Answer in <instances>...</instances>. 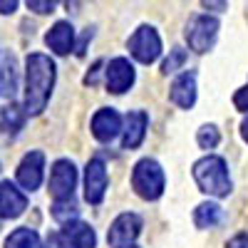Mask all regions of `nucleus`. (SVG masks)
Segmentation results:
<instances>
[{
  "label": "nucleus",
  "instance_id": "nucleus-1",
  "mask_svg": "<svg viewBox=\"0 0 248 248\" xmlns=\"http://www.w3.org/2000/svg\"><path fill=\"white\" fill-rule=\"evenodd\" d=\"M55 62L43 55L32 52L25 60V114H43L47 107L52 87H55Z\"/></svg>",
  "mask_w": 248,
  "mask_h": 248
},
{
  "label": "nucleus",
  "instance_id": "nucleus-2",
  "mask_svg": "<svg viewBox=\"0 0 248 248\" xmlns=\"http://www.w3.org/2000/svg\"><path fill=\"white\" fill-rule=\"evenodd\" d=\"M194 179L199 184V189L203 194H209V196H229L231 189H233V184H231V174H229V164H226V159L221 156H203L194 164Z\"/></svg>",
  "mask_w": 248,
  "mask_h": 248
},
{
  "label": "nucleus",
  "instance_id": "nucleus-3",
  "mask_svg": "<svg viewBox=\"0 0 248 248\" xmlns=\"http://www.w3.org/2000/svg\"><path fill=\"white\" fill-rule=\"evenodd\" d=\"M164 169L156 159H139L132 171V186L144 201H156L164 194Z\"/></svg>",
  "mask_w": 248,
  "mask_h": 248
},
{
  "label": "nucleus",
  "instance_id": "nucleus-4",
  "mask_svg": "<svg viewBox=\"0 0 248 248\" xmlns=\"http://www.w3.org/2000/svg\"><path fill=\"white\" fill-rule=\"evenodd\" d=\"M218 20L211 17V15H196L189 20V25H186V43H189V47L199 55L209 52L216 43L218 37Z\"/></svg>",
  "mask_w": 248,
  "mask_h": 248
},
{
  "label": "nucleus",
  "instance_id": "nucleus-5",
  "mask_svg": "<svg viewBox=\"0 0 248 248\" xmlns=\"http://www.w3.org/2000/svg\"><path fill=\"white\" fill-rule=\"evenodd\" d=\"M132 57L137 62H141V65H152V62L161 55V37L159 32L152 28V25H139L134 30V35L129 37L127 43Z\"/></svg>",
  "mask_w": 248,
  "mask_h": 248
},
{
  "label": "nucleus",
  "instance_id": "nucleus-6",
  "mask_svg": "<svg viewBox=\"0 0 248 248\" xmlns=\"http://www.w3.org/2000/svg\"><path fill=\"white\" fill-rule=\"evenodd\" d=\"M77 186V169L70 159H57L50 171V194L55 201H72Z\"/></svg>",
  "mask_w": 248,
  "mask_h": 248
},
{
  "label": "nucleus",
  "instance_id": "nucleus-7",
  "mask_svg": "<svg viewBox=\"0 0 248 248\" xmlns=\"http://www.w3.org/2000/svg\"><path fill=\"white\" fill-rule=\"evenodd\" d=\"M139 233H141V216L127 211L112 221L109 231H107V241L112 248H124V246H132Z\"/></svg>",
  "mask_w": 248,
  "mask_h": 248
},
{
  "label": "nucleus",
  "instance_id": "nucleus-8",
  "mask_svg": "<svg viewBox=\"0 0 248 248\" xmlns=\"http://www.w3.org/2000/svg\"><path fill=\"white\" fill-rule=\"evenodd\" d=\"M107 184H109V176H107V167L102 159H90L87 167H85V201L97 206L102 203L107 194Z\"/></svg>",
  "mask_w": 248,
  "mask_h": 248
},
{
  "label": "nucleus",
  "instance_id": "nucleus-9",
  "mask_svg": "<svg viewBox=\"0 0 248 248\" xmlns=\"http://www.w3.org/2000/svg\"><path fill=\"white\" fill-rule=\"evenodd\" d=\"M57 238V246L60 248H94L97 243V236H94V229L85 221H70L62 226V231L55 233Z\"/></svg>",
  "mask_w": 248,
  "mask_h": 248
},
{
  "label": "nucleus",
  "instance_id": "nucleus-10",
  "mask_svg": "<svg viewBox=\"0 0 248 248\" xmlns=\"http://www.w3.org/2000/svg\"><path fill=\"white\" fill-rule=\"evenodd\" d=\"M105 79H107V90L112 94H124L137 79L134 65L127 57H114L105 70Z\"/></svg>",
  "mask_w": 248,
  "mask_h": 248
},
{
  "label": "nucleus",
  "instance_id": "nucleus-11",
  "mask_svg": "<svg viewBox=\"0 0 248 248\" xmlns=\"http://www.w3.org/2000/svg\"><path fill=\"white\" fill-rule=\"evenodd\" d=\"M43 169H45V154L43 152H30L17 164V184L28 191L40 189L43 184Z\"/></svg>",
  "mask_w": 248,
  "mask_h": 248
},
{
  "label": "nucleus",
  "instance_id": "nucleus-12",
  "mask_svg": "<svg viewBox=\"0 0 248 248\" xmlns=\"http://www.w3.org/2000/svg\"><path fill=\"white\" fill-rule=\"evenodd\" d=\"M169 99L174 102L176 107H181V109H191V107L196 105V72H194V70L181 72V75L171 82Z\"/></svg>",
  "mask_w": 248,
  "mask_h": 248
},
{
  "label": "nucleus",
  "instance_id": "nucleus-13",
  "mask_svg": "<svg viewBox=\"0 0 248 248\" xmlns=\"http://www.w3.org/2000/svg\"><path fill=\"white\" fill-rule=\"evenodd\" d=\"M28 209V196L13 181L0 184V218H17Z\"/></svg>",
  "mask_w": 248,
  "mask_h": 248
},
{
  "label": "nucleus",
  "instance_id": "nucleus-14",
  "mask_svg": "<svg viewBox=\"0 0 248 248\" xmlns=\"http://www.w3.org/2000/svg\"><path fill=\"white\" fill-rule=\"evenodd\" d=\"M119 132H122V117H119L117 109L105 107V109H99V112L92 117V134H94V139H99V141H112Z\"/></svg>",
  "mask_w": 248,
  "mask_h": 248
},
{
  "label": "nucleus",
  "instance_id": "nucleus-15",
  "mask_svg": "<svg viewBox=\"0 0 248 248\" xmlns=\"http://www.w3.org/2000/svg\"><path fill=\"white\" fill-rule=\"evenodd\" d=\"M147 127H149V117L147 112H129L127 114V122H124V137H122V147L124 149H137L139 144L144 141V134H147Z\"/></svg>",
  "mask_w": 248,
  "mask_h": 248
},
{
  "label": "nucleus",
  "instance_id": "nucleus-16",
  "mask_svg": "<svg viewBox=\"0 0 248 248\" xmlns=\"http://www.w3.org/2000/svg\"><path fill=\"white\" fill-rule=\"evenodd\" d=\"M45 43L55 55H70V50L75 47V28L67 20H60L50 28V32L45 35Z\"/></svg>",
  "mask_w": 248,
  "mask_h": 248
},
{
  "label": "nucleus",
  "instance_id": "nucleus-17",
  "mask_svg": "<svg viewBox=\"0 0 248 248\" xmlns=\"http://www.w3.org/2000/svg\"><path fill=\"white\" fill-rule=\"evenodd\" d=\"M17 92V60L13 52L0 55V94L13 97Z\"/></svg>",
  "mask_w": 248,
  "mask_h": 248
},
{
  "label": "nucleus",
  "instance_id": "nucleus-18",
  "mask_svg": "<svg viewBox=\"0 0 248 248\" xmlns=\"http://www.w3.org/2000/svg\"><path fill=\"white\" fill-rule=\"evenodd\" d=\"M25 124V109L17 105H8L0 109V132H5L10 137H15Z\"/></svg>",
  "mask_w": 248,
  "mask_h": 248
},
{
  "label": "nucleus",
  "instance_id": "nucleus-19",
  "mask_svg": "<svg viewBox=\"0 0 248 248\" xmlns=\"http://www.w3.org/2000/svg\"><path fill=\"white\" fill-rule=\"evenodd\" d=\"M194 223L199 229H214L221 223V206L214 201H203L194 209Z\"/></svg>",
  "mask_w": 248,
  "mask_h": 248
},
{
  "label": "nucleus",
  "instance_id": "nucleus-20",
  "mask_svg": "<svg viewBox=\"0 0 248 248\" xmlns=\"http://www.w3.org/2000/svg\"><path fill=\"white\" fill-rule=\"evenodd\" d=\"M5 248H43V241L32 229H17L8 236Z\"/></svg>",
  "mask_w": 248,
  "mask_h": 248
},
{
  "label": "nucleus",
  "instance_id": "nucleus-21",
  "mask_svg": "<svg viewBox=\"0 0 248 248\" xmlns=\"http://www.w3.org/2000/svg\"><path fill=\"white\" fill-rule=\"evenodd\" d=\"M52 216H55V221H60L62 226H65L70 221H77L79 209H77L75 201H55L52 203Z\"/></svg>",
  "mask_w": 248,
  "mask_h": 248
},
{
  "label": "nucleus",
  "instance_id": "nucleus-22",
  "mask_svg": "<svg viewBox=\"0 0 248 248\" xmlns=\"http://www.w3.org/2000/svg\"><path fill=\"white\" fill-rule=\"evenodd\" d=\"M196 141H199L201 149H216L218 141H221L218 127H216V124H203V127L196 132Z\"/></svg>",
  "mask_w": 248,
  "mask_h": 248
},
{
  "label": "nucleus",
  "instance_id": "nucleus-23",
  "mask_svg": "<svg viewBox=\"0 0 248 248\" xmlns=\"http://www.w3.org/2000/svg\"><path fill=\"white\" fill-rule=\"evenodd\" d=\"M184 62H186V50L174 47V50H169V57L164 60L161 72H164V75H171V72H176V70H181V67H184Z\"/></svg>",
  "mask_w": 248,
  "mask_h": 248
},
{
  "label": "nucleus",
  "instance_id": "nucleus-24",
  "mask_svg": "<svg viewBox=\"0 0 248 248\" xmlns=\"http://www.w3.org/2000/svg\"><path fill=\"white\" fill-rule=\"evenodd\" d=\"M233 105H236V109L248 112V85H246V87H241V90L233 94Z\"/></svg>",
  "mask_w": 248,
  "mask_h": 248
},
{
  "label": "nucleus",
  "instance_id": "nucleus-25",
  "mask_svg": "<svg viewBox=\"0 0 248 248\" xmlns=\"http://www.w3.org/2000/svg\"><path fill=\"white\" fill-rule=\"evenodd\" d=\"M28 8H30V10H35V13H40V15H47V13H52V10H55V3H40V0H30Z\"/></svg>",
  "mask_w": 248,
  "mask_h": 248
},
{
  "label": "nucleus",
  "instance_id": "nucleus-26",
  "mask_svg": "<svg viewBox=\"0 0 248 248\" xmlns=\"http://www.w3.org/2000/svg\"><path fill=\"white\" fill-rule=\"evenodd\" d=\"M226 248H248V233H238V236H233L229 243H226Z\"/></svg>",
  "mask_w": 248,
  "mask_h": 248
},
{
  "label": "nucleus",
  "instance_id": "nucleus-27",
  "mask_svg": "<svg viewBox=\"0 0 248 248\" xmlns=\"http://www.w3.org/2000/svg\"><path fill=\"white\" fill-rule=\"evenodd\" d=\"M15 8H17V3H15V0H10V3H0V13H3V15H10V13H15Z\"/></svg>",
  "mask_w": 248,
  "mask_h": 248
},
{
  "label": "nucleus",
  "instance_id": "nucleus-28",
  "mask_svg": "<svg viewBox=\"0 0 248 248\" xmlns=\"http://www.w3.org/2000/svg\"><path fill=\"white\" fill-rule=\"evenodd\" d=\"M92 37V30L87 28V32H85V37H82V43H79V47H77V55H85V45H87V40Z\"/></svg>",
  "mask_w": 248,
  "mask_h": 248
},
{
  "label": "nucleus",
  "instance_id": "nucleus-29",
  "mask_svg": "<svg viewBox=\"0 0 248 248\" xmlns=\"http://www.w3.org/2000/svg\"><path fill=\"white\" fill-rule=\"evenodd\" d=\"M241 137L248 141V117H246V119H243V124H241Z\"/></svg>",
  "mask_w": 248,
  "mask_h": 248
},
{
  "label": "nucleus",
  "instance_id": "nucleus-30",
  "mask_svg": "<svg viewBox=\"0 0 248 248\" xmlns=\"http://www.w3.org/2000/svg\"><path fill=\"white\" fill-rule=\"evenodd\" d=\"M203 8H226V3H203Z\"/></svg>",
  "mask_w": 248,
  "mask_h": 248
},
{
  "label": "nucleus",
  "instance_id": "nucleus-31",
  "mask_svg": "<svg viewBox=\"0 0 248 248\" xmlns=\"http://www.w3.org/2000/svg\"><path fill=\"white\" fill-rule=\"evenodd\" d=\"M124 248H137V246H124Z\"/></svg>",
  "mask_w": 248,
  "mask_h": 248
}]
</instances>
